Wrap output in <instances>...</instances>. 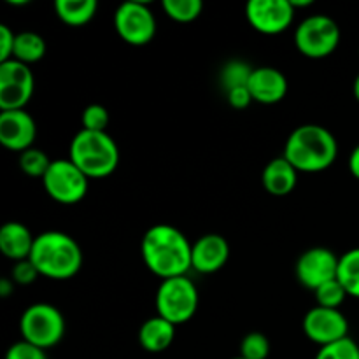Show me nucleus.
Segmentation results:
<instances>
[{
	"mask_svg": "<svg viewBox=\"0 0 359 359\" xmlns=\"http://www.w3.org/2000/svg\"><path fill=\"white\" fill-rule=\"evenodd\" d=\"M69 160L88 179H104L118 168L119 147L107 132L81 128L70 140Z\"/></svg>",
	"mask_w": 359,
	"mask_h": 359,
	"instance_id": "4",
	"label": "nucleus"
},
{
	"mask_svg": "<svg viewBox=\"0 0 359 359\" xmlns=\"http://www.w3.org/2000/svg\"><path fill=\"white\" fill-rule=\"evenodd\" d=\"M294 11L291 0H249L245 20L252 30L263 35H279L293 25Z\"/></svg>",
	"mask_w": 359,
	"mask_h": 359,
	"instance_id": "11",
	"label": "nucleus"
},
{
	"mask_svg": "<svg viewBox=\"0 0 359 359\" xmlns=\"http://www.w3.org/2000/svg\"><path fill=\"white\" fill-rule=\"evenodd\" d=\"M314 359H359V346L351 337L330 346L319 347Z\"/></svg>",
	"mask_w": 359,
	"mask_h": 359,
	"instance_id": "28",
	"label": "nucleus"
},
{
	"mask_svg": "<svg viewBox=\"0 0 359 359\" xmlns=\"http://www.w3.org/2000/svg\"><path fill=\"white\" fill-rule=\"evenodd\" d=\"M252 67L244 60H230L223 65L219 72V84L223 90L231 91L235 88H244L249 84V79L252 76Z\"/></svg>",
	"mask_w": 359,
	"mask_h": 359,
	"instance_id": "23",
	"label": "nucleus"
},
{
	"mask_svg": "<svg viewBox=\"0 0 359 359\" xmlns=\"http://www.w3.org/2000/svg\"><path fill=\"white\" fill-rule=\"evenodd\" d=\"M81 123H83V130H90V132H107L111 116H109V111L104 105L91 104L81 114Z\"/></svg>",
	"mask_w": 359,
	"mask_h": 359,
	"instance_id": "29",
	"label": "nucleus"
},
{
	"mask_svg": "<svg viewBox=\"0 0 359 359\" xmlns=\"http://www.w3.org/2000/svg\"><path fill=\"white\" fill-rule=\"evenodd\" d=\"M98 4L95 0H56V16L69 27H83L95 18Z\"/></svg>",
	"mask_w": 359,
	"mask_h": 359,
	"instance_id": "20",
	"label": "nucleus"
},
{
	"mask_svg": "<svg viewBox=\"0 0 359 359\" xmlns=\"http://www.w3.org/2000/svg\"><path fill=\"white\" fill-rule=\"evenodd\" d=\"M49 167H51V160H49L44 151L37 149V147H30V149L20 154V168L28 177L42 179Z\"/></svg>",
	"mask_w": 359,
	"mask_h": 359,
	"instance_id": "25",
	"label": "nucleus"
},
{
	"mask_svg": "<svg viewBox=\"0 0 359 359\" xmlns=\"http://www.w3.org/2000/svg\"><path fill=\"white\" fill-rule=\"evenodd\" d=\"M226 100L231 107L238 109V111H241V109L249 107V105H251V102H255L252 100V95H251V91H249L248 86L235 88V90L228 91Z\"/></svg>",
	"mask_w": 359,
	"mask_h": 359,
	"instance_id": "33",
	"label": "nucleus"
},
{
	"mask_svg": "<svg viewBox=\"0 0 359 359\" xmlns=\"http://www.w3.org/2000/svg\"><path fill=\"white\" fill-rule=\"evenodd\" d=\"M14 286H16V284L13 283V279H7V277H4V279H0V297L2 298H7V297H11V293H13L14 291Z\"/></svg>",
	"mask_w": 359,
	"mask_h": 359,
	"instance_id": "35",
	"label": "nucleus"
},
{
	"mask_svg": "<svg viewBox=\"0 0 359 359\" xmlns=\"http://www.w3.org/2000/svg\"><path fill=\"white\" fill-rule=\"evenodd\" d=\"M340 27L328 14H312L294 28V46L311 60L328 58L340 44Z\"/></svg>",
	"mask_w": 359,
	"mask_h": 359,
	"instance_id": "7",
	"label": "nucleus"
},
{
	"mask_svg": "<svg viewBox=\"0 0 359 359\" xmlns=\"http://www.w3.org/2000/svg\"><path fill=\"white\" fill-rule=\"evenodd\" d=\"M314 297H316V304L319 307H325V309H340V305L346 302V298L349 297L347 291L344 290V286L340 284L339 279H333L330 283L323 284L321 287L314 291Z\"/></svg>",
	"mask_w": 359,
	"mask_h": 359,
	"instance_id": "26",
	"label": "nucleus"
},
{
	"mask_svg": "<svg viewBox=\"0 0 359 359\" xmlns=\"http://www.w3.org/2000/svg\"><path fill=\"white\" fill-rule=\"evenodd\" d=\"M30 262L42 277L67 280L72 279L83 266V251L76 238L51 230L35 237Z\"/></svg>",
	"mask_w": 359,
	"mask_h": 359,
	"instance_id": "3",
	"label": "nucleus"
},
{
	"mask_svg": "<svg viewBox=\"0 0 359 359\" xmlns=\"http://www.w3.org/2000/svg\"><path fill=\"white\" fill-rule=\"evenodd\" d=\"M349 172L359 181V144L354 147L349 156Z\"/></svg>",
	"mask_w": 359,
	"mask_h": 359,
	"instance_id": "34",
	"label": "nucleus"
},
{
	"mask_svg": "<svg viewBox=\"0 0 359 359\" xmlns=\"http://www.w3.org/2000/svg\"><path fill=\"white\" fill-rule=\"evenodd\" d=\"M198 290L188 276L161 280L154 297L156 314L174 326L186 325L198 311Z\"/></svg>",
	"mask_w": 359,
	"mask_h": 359,
	"instance_id": "5",
	"label": "nucleus"
},
{
	"mask_svg": "<svg viewBox=\"0 0 359 359\" xmlns=\"http://www.w3.org/2000/svg\"><path fill=\"white\" fill-rule=\"evenodd\" d=\"M305 337L319 347L330 346L349 337V321L340 309L312 307L302 321Z\"/></svg>",
	"mask_w": 359,
	"mask_h": 359,
	"instance_id": "12",
	"label": "nucleus"
},
{
	"mask_svg": "<svg viewBox=\"0 0 359 359\" xmlns=\"http://www.w3.org/2000/svg\"><path fill=\"white\" fill-rule=\"evenodd\" d=\"M353 93H354V98L359 102V74L356 76V79H354V84H353Z\"/></svg>",
	"mask_w": 359,
	"mask_h": 359,
	"instance_id": "37",
	"label": "nucleus"
},
{
	"mask_svg": "<svg viewBox=\"0 0 359 359\" xmlns=\"http://www.w3.org/2000/svg\"><path fill=\"white\" fill-rule=\"evenodd\" d=\"M175 328L177 326L168 323L167 319L160 318L158 314L153 316V318L146 319L142 326H140L139 344L147 353H163V351H167L174 344Z\"/></svg>",
	"mask_w": 359,
	"mask_h": 359,
	"instance_id": "19",
	"label": "nucleus"
},
{
	"mask_svg": "<svg viewBox=\"0 0 359 359\" xmlns=\"http://www.w3.org/2000/svg\"><path fill=\"white\" fill-rule=\"evenodd\" d=\"M270 356V340L259 332H251L242 339L241 358L244 359H266Z\"/></svg>",
	"mask_w": 359,
	"mask_h": 359,
	"instance_id": "27",
	"label": "nucleus"
},
{
	"mask_svg": "<svg viewBox=\"0 0 359 359\" xmlns=\"http://www.w3.org/2000/svg\"><path fill=\"white\" fill-rule=\"evenodd\" d=\"M42 186L51 200L62 205H74L84 200L90 179L69 158H63L51 161V167L42 177Z\"/></svg>",
	"mask_w": 359,
	"mask_h": 359,
	"instance_id": "8",
	"label": "nucleus"
},
{
	"mask_svg": "<svg viewBox=\"0 0 359 359\" xmlns=\"http://www.w3.org/2000/svg\"><path fill=\"white\" fill-rule=\"evenodd\" d=\"M6 359H48V356H46V351L41 349V347L20 340V342L13 344L7 349Z\"/></svg>",
	"mask_w": 359,
	"mask_h": 359,
	"instance_id": "31",
	"label": "nucleus"
},
{
	"mask_svg": "<svg viewBox=\"0 0 359 359\" xmlns=\"http://www.w3.org/2000/svg\"><path fill=\"white\" fill-rule=\"evenodd\" d=\"M161 9L177 23H191L202 14L203 2L202 0H163Z\"/></svg>",
	"mask_w": 359,
	"mask_h": 359,
	"instance_id": "24",
	"label": "nucleus"
},
{
	"mask_svg": "<svg viewBox=\"0 0 359 359\" xmlns=\"http://www.w3.org/2000/svg\"><path fill=\"white\" fill-rule=\"evenodd\" d=\"M46 55V41L37 32H20L16 34L14 41L13 60L25 63L30 67L32 63H37Z\"/></svg>",
	"mask_w": 359,
	"mask_h": 359,
	"instance_id": "21",
	"label": "nucleus"
},
{
	"mask_svg": "<svg viewBox=\"0 0 359 359\" xmlns=\"http://www.w3.org/2000/svg\"><path fill=\"white\" fill-rule=\"evenodd\" d=\"M291 4H293L294 11H297V9H304V7H311L312 0H291Z\"/></svg>",
	"mask_w": 359,
	"mask_h": 359,
	"instance_id": "36",
	"label": "nucleus"
},
{
	"mask_svg": "<svg viewBox=\"0 0 359 359\" xmlns=\"http://www.w3.org/2000/svg\"><path fill=\"white\" fill-rule=\"evenodd\" d=\"M21 340L41 349H51L62 342L65 335V318L58 307L51 304H34L25 309L20 318Z\"/></svg>",
	"mask_w": 359,
	"mask_h": 359,
	"instance_id": "6",
	"label": "nucleus"
},
{
	"mask_svg": "<svg viewBox=\"0 0 359 359\" xmlns=\"http://www.w3.org/2000/svg\"><path fill=\"white\" fill-rule=\"evenodd\" d=\"M16 34L7 25H0V63L13 60Z\"/></svg>",
	"mask_w": 359,
	"mask_h": 359,
	"instance_id": "32",
	"label": "nucleus"
},
{
	"mask_svg": "<svg viewBox=\"0 0 359 359\" xmlns=\"http://www.w3.org/2000/svg\"><path fill=\"white\" fill-rule=\"evenodd\" d=\"M230 258V244L219 233H207L193 242L191 269L209 276L223 269Z\"/></svg>",
	"mask_w": 359,
	"mask_h": 359,
	"instance_id": "15",
	"label": "nucleus"
},
{
	"mask_svg": "<svg viewBox=\"0 0 359 359\" xmlns=\"http://www.w3.org/2000/svg\"><path fill=\"white\" fill-rule=\"evenodd\" d=\"M7 2L11 4V6H16V7H20V6H28V0H7Z\"/></svg>",
	"mask_w": 359,
	"mask_h": 359,
	"instance_id": "38",
	"label": "nucleus"
},
{
	"mask_svg": "<svg viewBox=\"0 0 359 359\" xmlns=\"http://www.w3.org/2000/svg\"><path fill=\"white\" fill-rule=\"evenodd\" d=\"M337 279L351 298L359 300V248L351 249L340 256Z\"/></svg>",
	"mask_w": 359,
	"mask_h": 359,
	"instance_id": "22",
	"label": "nucleus"
},
{
	"mask_svg": "<svg viewBox=\"0 0 359 359\" xmlns=\"http://www.w3.org/2000/svg\"><path fill=\"white\" fill-rule=\"evenodd\" d=\"M283 156L297 168L298 174H319L335 163L339 156V140L326 126L309 123L290 133Z\"/></svg>",
	"mask_w": 359,
	"mask_h": 359,
	"instance_id": "2",
	"label": "nucleus"
},
{
	"mask_svg": "<svg viewBox=\"0 0 359 359\" xmlns=\"http://www.w3.org/2000/svg\"><path fill=\"white\" fill-rule=\"evenodd\" d=\"M34 242L35 237L23 223L9 221L0 228V252L14 263L30 258Z\"/></svg>",
	"mask_w": 359,
	"mask_h": 359,
	"instance_id": "17",
	"label": "nucleus"
},
{
	"mask_svg": "<svg viewBox=\"0 0 359 359\" xmlns=\"http://www.w3.org/2000/svg\"><path fill=\"white\" fill-rule=\"evenodd\" d=\"M339 259L332 249L328 248H311L302 252L294 265L298 283L307 290L316 291L323 284L337 279L339 273Z\"/></svg>",
	"mask_w": 359,
	"mask_h": 359,
	"instance_id": "13",
	"label": "nucleus"
},
{
	"mask_svg": "<svg viewBox=\"0 0 359 359\" xmlns=\"http://www.w3.org/2000/svg\"><path fill=\"white\" fill-rule=\"evenodd\" d=\"M298 170L284 156H277L265 165L262 172V184L270 195L286 196L297 188Z\"/></svg>",
	"mask_w": 359,
	"mask_h": 359,
	"instance_id": "18",
	"label": "nucleus"
},
{
	"mask_svg": "<svg viewBox=\"0 0 359 359\" xmlns=\"http://www.w3.org/2000/svg\"><path fill=\"white\" fill-rule=\"evenodd\" d=\"M193 244L174 224H154L144 233L140 256L151 273L161 280L182 277L191 270Z\"/></svg>",
	"mask_w": 359,
	"mask_h": 359,
	"instance_id": "1",
	"label": "nucleus"
},
{
	"mask_svg": "<svg viewBox=\"0 0 359 359\" xmlns=\"http://www.w3.org/2000/svg\"><path fill=\"white\" fill-rule=\"evenodd\" d=\"M37 277H41L39 270L35 269L34 263L30 262V258L23 259V262L14 263L13 270H11V279L18 286H28V284H34L37 280Z\"/></svg>",
	"mask_w": 359,
	"mask_h": 359,
	"instance_id": "30",
	"label": "nucleus"
},
{
	"mask_svg": "<svg viewBox=\"0 0 359 359\" xmlns=\"http://www.w3.org/2000/svg\"><path fill=\"white\" fill-rule=\"evenodd\" d=\"M233 359H244V358H241V356H238V358H233Z\"/></svg>",
	"mask_w": 359,
	"mask_h": 359,
	"instance_id": "39",
	"label": "nucleus"
},
{
	"mask_svg": "<svg viewBox=\"0 0 359 359\" xmlns=\"http://www.w3.org/2000/svg\"><path fill=\"white\" fill-rule=\"evenodd\" d=\"M35 79L30 67L18 60L0 63V111H21L32 100Z\"/></svg>",
	"mask_w": 359,
	"mask_h": 359,
	"instance_id": "10",
	"label": "nucleus"
},
{
	"mask_svg": "<svg viewBox=\"0 0 359 359\" xmlns=\"http://www.w3.org/2000/svg\"><path fill=\"white\" fill-rule=\"evenodd\" d=\"M252 100L263 105H273L287 95V79L276 67H255L248 84Z\"/></svg>",
	"mask_w": 359,
	"mask_h": 359,
	"instance_id": "16",
	"label": "nucleus"
},
{
	"mask_svg": "<svg viewBox=\"0 0 359 359\" xmlns=\"http://www.w3.org/2000/svg\"><path fill=\"white\" fill-rule=\"evenodd\" d=\"M114 28L130 46H146L156 35V18L147 2H125L116 9Z\"/></svg>",
	"mask_w": 359,
	"mask_h": 359,
	"instance_id": "9",
	"label": "nucleus"
},
{
	"mask_svg": "<svg viewBox=\"0 0 359 359\" xmlns=\"http://www.w3.org/2000/svg\"><path fill=\"white\" fill-rule=\"evenodd\" d=\"M37 125L25 109L0 112V144L14 153H25L34 147Z\"/></svg>",
	"mask_w": 359,
	"mask_h": 359,
	"instance_id": "14",
	"label": "nucleus"
}]
</instances>
